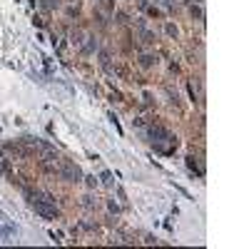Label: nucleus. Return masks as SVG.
<instances>
[{
    "label": "nucleus",
    "instance_id": "obj_1",
    "mask_svg": "<svg viewBox=\"0 0 249 249\" xmlns=\"http://www.w3.org/2000/svg\"><path fill=\"white\" fill-rule=\"evenodd\" d=\"M32 209H35V214H40L43 219H55L57 217V209L52 204H45L40 199H32Z\"/></svg>",
    "mask_w": 249,
    "mask_h": 249
},
{
    "label": "nucleus",
    "instance_id": "obj_2",
    "mask_svg": "<svg viewBox=\"0 0 249 249\" xmlns=\"http://www.w3.org/2000/svg\"><path fill=\"white\" fill-rule=\"evenodd\" d=\"M60 175H62V179H67V182H77V179L82 177V172H80V167H77V164H72V162H62Z\"/></svg>",
    "mask_w": 249,
    "mask_h": 249
},
{
    "label": "nucleus",
    "instance_id": "obj_3",
    "mask_svg": "<svg viewBox=\"0 0 249 249\" xmlns=\"http://www.w3.org/2000/svg\"><path fill=\"white\" fill-rule=\"evenodd\" d=\"M187 167H189V169H194L197 175H204V169H202V167L194 162V157H187Z\"/></svg>",
    "mask_w": 249,
    "mask_h": 249
},
{
    "label": "nucleus",
    "instance_id": "obj_4",
    "mask_svg": "<svg viewBox=\"0 0 249 249\" xmlns=\"http://www.w3.org/2000/svg\"><path fill=\"white\" fill-rule=\"evenodd\" d=\"M157 62V57H152V55H142V65H155Z\"/></svg>",
    "mask_w": 249,
    "mask_h": 249
},
{
    "label": "nucleus",
    "instance_id": "obj_5",
    "mask_svg": "<svg viewBox=\"0 0 249 249\" xmlns=\"http://www.w3.org/2000/svg\"><path fill=\"white\" fill-rule=\"evenodd\" d=\"M100 177H102V182H110V179H112V175H110V172H102Z\"/></svg>",
    "mask_w": 249,
    "mask_h": 249
}]
</instances>
